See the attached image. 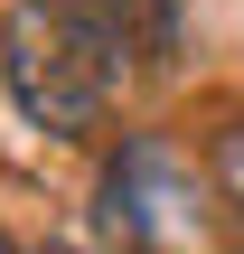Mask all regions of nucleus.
<instances>
[{"instance_id":"obj_2","label":"nucleus","mask_w":244,"mask_h":254,"mask_svg":"<svg viewBox=\"0 0 244 254\" xmlns=\"http://www.w3.org/2000/svg\"><path fill=\"white\" fill-rule=\"evenodd\" d=\"M75 9H94L103 38H113L122 57H141V66H160V57L179 47V0H75Z\"/></svg>"},{"instance_id":"obj_1","label":"nucleus","mask_w":244,"mask_h":254,"mask_svg":"<svg viewBox=\"0 0 244 254\" xmlns=\"http://www.w3.org/2000/svg\"><path fill=\"white\" fill-rule=\"evenodd\" d=\"M113 85H122V47L103 38L94 9H75V0H0V94L19 104L28 132L85 141L113 113Z\"/></svg>"},{"instance_id":"obj_3","label":"nucleus","mask_w":244,"mask_h":254,"mask_svg":"<svg viewBox=\"0 0 244 254\" xmlns=\"http://www.w3.org/2000/svg\"><path fill=\"white\" fill-rule=\"evenodd\" d=\"M226 254H244V207H235V217H226Z\"/></svg>"}]
</instances>
